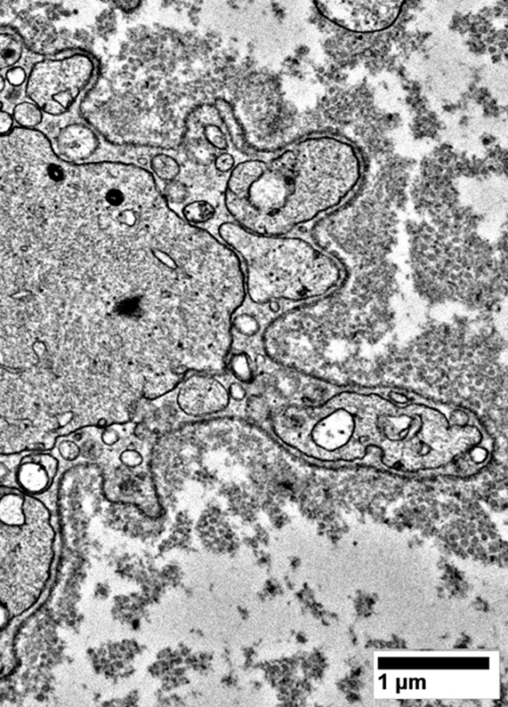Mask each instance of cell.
Segmentation results:
<instances>
[{
    "label": "cell",
    "mask_w": 508,
    "mask_h": 707,
    "mask_svg": "<svg viewBox=\"0 0 508 707\" xmlns=\"http://www.w3.org/2000/svg\"><path fill=\"white\" fill-rule=\"evenodd\" d=\"M56 447L60 456L66 461L74 462L80 457V445L70 438H64V439L59 441Z\"/></svg>",
    "instance_id": "cell-17"
},
{
    "label": "cell",
    "mask_w": 508,
    "mask_h": 707,
    "mask_svg": "<svg viewBox=\"0 0 508 707\" xmlns=\"http://www.w3.org/2000/svg\"><path fill=\"white\" fill-rule=\"evenodd\" d=\"M13 117L22 128L34 130L43 120L40 108L33 103L22 102L13 110Z\"/></svg>",
    "instance_id": "cell-14"
},
{
    "label": "cell",
    "mask_w": 508,
    "mask_h": 707,
    "mask_svg": "<svg viewBox=\"0 0 508 707\" xmlns=\"http://www.w3.org/2000/svg\"><path fill=\"white\" fill-rule=\"evenodd\" d=\"M182 213L188 223L199 226L211 221L216 215V209L209 202L196 201L185 206Z\"/></svg>",
    "instance_id": "cell-13"
},
{
    "label": "cell",
    "mask_w": 508,
    "mask_h": 707,
    "mask_svg": "<svg viewBox=\"0 0 508 707\" xmlns=\"http://www.w3.org/2000/svg\"><path fill=\"white\" fill-rule=\"evenodd\" d=\"M13 118L8 113L0 112V135L8 134L13 128Z\"/></svg>",
    "instance_id": "cell-21"
},
{
    "label": "cell",
    "mask_w": 508,
    "mask_h": 707,
    "mask_svg": "<svg viewBox=\"0 0 508 707\" xmlns=\"http://www.w3.org/2000/svg\"><path fill=\"white\" fill-rule=\"evenodd\" d=\"M2 108H4V103L0 100V112H1Z\"/></svg>",
    "instance_id": "cell-25"
},
{
    "label": "cell",
    "mask_w": 508,
    "mask_h": 707,
    "mask_svg": "<svg viewBox=\"0 0 508 707\" xmlns=\"http://www.w3.org/2000/svg\"><path fill=\"white\" fill-rule=\"evenodd\" d=\"M234 328L239 333L246 335V336H253L258 333L260 324L258 323L255 318L250 316V315H238L233 319Z\"/></svg>",
    "instance_id": "cell-18"
},
{
    "label": "cell",
    "mask_w": 508,
    "mask_h": 707,
    "mask_svg": "<svg viewBox=\"0 0 508 707\" xmlns=\"http://www.w3.org/2000/svg\"><path fill=\"white\" fill-rule=\"evenodd\" d=\"M26 71L21 67H13L8 69L6 72V81L9 85L14 88L21 87L26 82Z\"/></svg>",
    "instance_id": "cell-19"
},
{
    "label": "cell",
    "mask_w": 508,
    "mask_h": 707,
    "mask_svg": "<svg viewBox=\"0 0 508 707\" xmlns=\"http://www.w3.org/2000/svg\"><path fill=\"white\" fill-rule=\"evenodd\" d=\"M276 435L327 469L366 468L405 478H466L492 461L495 440L467 406L399 389H349L276 416Z\"/></svg>",
    "instance_id": "cell-1"
},
{
    "label": "cell",
    "mask_w": 508,
    "mask_h": 707,
    "mask_svg": "<svg viewBox=\"0 0 508 707\" xmlns=\"http://www.w3.org/2000/svg\"><path fill=\"white\" fill-rule=\"evenodd\" d=\"M217 110H218L221 117L223 118L226 127L228 128V132L231 135L233 145H236V149L246 152L248 147L246 145V139H244L243 130L234 117L233 108L224 100H219L217 102Z\"/></svg>",
    "instance_id": "cell-11"
},
{
    "label": "cell",
    "mask_w": 508,
    "mask_h": 707,
    "mask_svg": "<svg viewBox=\"0 0 508 707\" xmlns=\"http://www.w3.org/2000/svg\"><path fill=\"white\" fill-rule=\"evenodd\" d=\"M405 1L371 0L314 1L322 18L337 28L354 34H377L392 28L403 13Z\"/></svg>",
    "instance_id": "cell-6"
},
{
    "label": "cell",
    "mask_w": 508,
    "mask_h": 707,
    "mask_svg": "<svg viewBox=\"0 0 508 707\" xmlns=\"http://www.w3.org/2000/svg\"><path fill=\"white\" fill-rule=\"evenodd\" d=\"M178 406L186 415L203 416L224 410L229 405V391L208 374H195L185 381L178 395Z\"/></svg>",
    "instance_id": "cell-7"
},
{
    "label": "cell",
    "mask_w": 508,
    "mask_h": 707,
    "mask_svg": "<svg viewBox=\"0 0 508 707\" xmlns=\"http://www.w3.org/2000/svg\"><path fill=\"white\" fill-rule=\"evenodd\" d=\"M229 396H233L234 400L241 401L246 396V391L241 384H231L229 390Z\"/></svg>",
    "instance_id": "cell-22"
},
{
    "label": "cell",
    "mask_w": 508,
    "mask_h": 707,
    "mask_svg": "<svg viewBox=\"0 0 508 707\" xmlns=\"http://www.w3.org/2000/svg\"><path fill=\"white\" fill-rule=\"evenodd\" d=\"M55 551L48 507L34 495L0 485V632L40 600Z\"/></svg>",
    "instance_id": "cell-4"
},
{
    "label": "cell",
    "mask_w": 508,
    "mask_h": 707,
    "mask_svg": "<svg viewBox=\"0 0 508 707\" xmlns=\"http://www.w3.org/2000/svg\"><path fill=\"white\" fill-rule=\"evenodd\" d=\"M150 167L153 173L163 181L172 182L178 177L180 165L176 159L167 154H157L151 159Z\"/></svg>",
    "instance_id": "cell-12"
},
{
    "label": "cell",
    "mask_w": 508,
    "mask_h": 707,
    "mask_svg": "<svg viewBox=\"0 0 508 707\" xmlns=\"http://www.w3.org/2000/svg\"><path fill=\"white\" fill-rule=\"evenodd\" d=\"M4 88H6V80L0 75V93H2Z\"/></svg>",
    "instance_id": "cell-24"
},
{
    "label": "cell",
    "mask_w": 508,
    "mask_h": 707,
    "mask_svg": "<svg viewBox=\"0 0 508 707\" xmlns=\"http://www.w3.org/2000/svg\"><path fill=\"white\" fill-rule=\"evenodd\" d=\"M95 69L92 58L83 53L37 62L27 78L26 96L41 112L61 117L88 87Z\"/></svg>",
    "instance_id": "cell-5"
},
{
    "label": "cell",
    "mask_w": 508,
    "mask_h": 707,
    "mask_svg": "<svg viewBox=\"0 0 508 707\" xmlns=\"http://www.w3.org/2000/svg\"><path fill=\"white\" fill-rule=\"evenodd\" d=\"M219 233L243 260L246 290L256 304L318 299L342 282L340 263L303 238L258 235L229 222L219 226Z\"/></svg>",
    "instance_id": "cell-3"
},
{
    "label": "cell",
    "mask_w": 508,
    "mask_h": 707,
    "mask_svg": "<svg viewBox=\"0 0 508 707\" xmlns=\"http://www.w3.org/2000/svg\"><path fill=\"white\" fill-rule=\"evenodd\" d=\"M362 169L352 142L312 135L270 161L248 160L234 166L224 204L244 230L286 236L342 205L361 183Z\"/></svg>",
    "instance_id": "cell-2"
},
{
    "label": "cell",
    "mask_w": 508,
    "mask_h": 707,
    "mask_svg": "<svg viewBox=\"0 0 508 707\" xmlns=\"http://www.w3.org/2000/svg\"><path fill=\"white\" fill-rule=\"evenodd\" d=\"M214 165H216V168L219 170L221 173H226V172L231 171L236 166V161L233 155L231 154H221L219 156L217 157L216 161H214Z\"/></svg>",
    "instance_id": "cell-20"
},
{
    "label": "cell",
    "mask_w": 508,
    "mask_h": 707,
    "mask_svg": "<svg viewBox=\"0 0 508 707\" xmlns=\"http://www.w3.org/2000/svg\"><path fill=\"white\" fill-rule=\"evenodd\" d=\"M226 367L231 369V373L239 381H243V383H249V381H253V371L251 368L250 358L248 354L233 355L226 363Z\"/></svg>",
    "instance_id": "cell-15"
},
{
    "label": "cell",
    "mask_w": 508,
    "mask_h": 707,
    "mask_svg": "<svg viewBox=\"0 0 508 707\" xmlns=\"http://www.w3.org/2000/svg\"><path fill=\"white\" fill-rule=\"evenodd\" d=\"M163 195L169 204H181L187 200L188 189L181 182L172 181L165 187Z\"/></svg>",
    "instance_id": "cell-16"
},
{
    "label": "cell",
    "mask_w": 508,
    "mask_h": 707,
    "mask_svg": "<svg viewBox=\"0 0 508 707\" xmlns=\"http://www.w3.org/2000/svg\"><path fill=\"white\" fill-rule=\"evenodd\" d=\"M117 6L120 7V8L122 9V11L123 12H127V13H128V12H132V11H134V9H137V7L139 6L140 2L139 1H120V2H117Z\"/></svg>",
    "instance_id": "cell-23"
},
{
    "label": "cell",
    "mask_w": 508,
    "mask_h": 707,
    "mask_svg": "<svg viewBox=\"0 0 508 707\" xmlns=\"http://www.w3.org/2000/svg\"><path fill=\"white\" fill-rule=\"evenodd\" d=\"M23 43L8 32H0V71L13 68L23 56Z\"/></svg>",
    "instance_id": "cell-10"
},
{
    "label": "cell",
    "mask_w": 508,
    "mask_h": 707,
    "mask_svg": "<svg viewBox=\"0 0 508 707\" xmlns=\"http://www.w3.org/2000/svg\"><path fill=\"white\" fill-rule=\"evenodd\" d=\"M98 145L100 140L92 128L81 123H71L59 130L53 147L61 159L79 163L90 159Z\"/></svg>",
    "instance_id": "cell-9"
},
{
    "label": "cell",
    "mask_w": 508,
    "mask_h": 707,
    "mask_svg": "<svg viewBox=\"0 0 508 707\" xmlns=\"http://www.w3.org/2000/svg\"><path fill=\"white\" fill-rule=\"evenodd\" d=\"M58 470V459L48 452L21 454L14 472L16 487L37 496L51 487Z\"/></svg>",
    "instance_id": "cell-8"
}]
</instances>
